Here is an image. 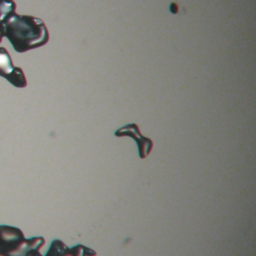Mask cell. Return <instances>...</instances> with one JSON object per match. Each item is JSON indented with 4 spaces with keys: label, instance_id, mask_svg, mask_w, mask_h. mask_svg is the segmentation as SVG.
Returning a JSON list of instances; mask_svg holds the SVG:
<instances>
[{
    "label": "cell",
    "instance_id": "obj_1",
    "mask_svg": "<svg viewBox=\"0 0 256 256\" xmlns=\"http://www.w3.org/2000/svg\"><path fill=\"white\" fill-rule=\"evenodd\" d=\"M3 25L5 37L19 53L41 47L49 40L45 23L31 15H19L14 12L3 22Z\"/></svg>",
    "mask_w": 256,
    "mask_h": 256
},
{
    "label": "cell",
    "instance_id": "obj_2",
    "mask_svg": "<svg viewBox=\"0 0 256 256\" xmlns=\"http://www.w3.org/2000/svg\"><path fill=\"white\" fill-rule=\"evenodd\" d=\"M42 237L26 239L19 228L0 225V256H39Z\"/></svg>",
    "mask_w": 256,
    "mask_h": 256
},
{
    "label": "cell",
    "instance_id": "obj_3",
    "mask_svg": "<svg viewBox=\"0 0 256 256\" xmlns=\"http://www.w3.org/2000/svg\"><path fill=\"white\" fill-rule=\"evenodd\" d=\"M95 252L82 245L73 248L67 247L62 241L54 240L45 256H94ZM39 256H42L41 254Z\"/></svg>",
    "mask_w": 256,
    "mask_h": 256
},
{
    "label": "cell",
    "instance_id": "obj_4",
    "mask_svg": "<svg viewBox=\"0 0 256 256\" xmlns=\"http://www.w3.org/2000/svg\"><path fill=\"white\" fill-rule=\"evenodd\" d=\"M115 135L116 136L128 135V136L132 137L135 141H137L141 157H144L143 152H146V154H148V152L150 151V149L152 147L151 140L148 139V138H145L144 136H141L140 133H139L138 126L135 125V124H129V125H126V126L120 128V129H118L115 132Z\"/></svg>",
    "mask_w": 256,
    "mask_h": 256
},
{
    "label": "cell",
    "instance_id": "obj_5",
    "mask_svg": "<svg viewBox=\"0 0 256 256\" xmlns=\"http://www.w3.org/2000/svg\"><path fill=\"white\" fill-rule=\"evenodd\" d=\"M14 69L15 66L9 52L6 48L0 47V76L8 80Z\"/></svg>",
    "mask_w": 256,
    "mask_h": 256
},
{
    "label": "cell",
    "instance_id": "obj_6",
    "mask_svg": "<svg viewBox=\"0 0 256 256\" xmlns=\"http://www.w3.org/2000/svg\"><path fill=\"white\" fill-rule=\"evenodd\" d=\"M16 10V3L14 0H0V22L8 19Z\"/></svg>",
    "mask_w": 256,
    "mask_h": 256
},
{
    "label": "cell",
    "instance_id": "obj_7",
    "mask_svg": "<svg viewBox=\"0 0 256 256\" xmlns=\"http://www.w3.org/2000/svg\"><path fill=\"white\" fill-rule=\"evenodd\" d=\"M4 36H5V28H4V25L0 22V43Z\"/></svg>",
    "mask_w": 256,
    "mask_h": 256
}]
</instances>
